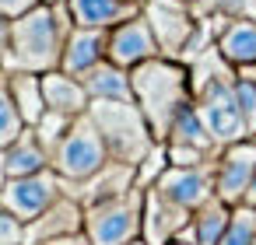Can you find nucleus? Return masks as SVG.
Returning <instances> with one entry per match:
<instances>
[{
  "instance_id": "obj_17",
  "label": "nucleus",
  "mask_w": 256,
  "mask_h": 245,
  "mask_svg": "<svg viewBox=\"0 0 256 245\" xmlns=\"http://www.w3.org/2000/svg\"><path fill=\"white\" fill-rule=\"evenodd\" d=\"M67 11L74 25L81 28H112L126 18H137L144 4H126V0H67Z\"/></svg>"
},
{
  "instance_id": "obj_41",
  "label": "nucleus",
  "mask_w": 256,
  "mask_h": 245,
  "mask_svg": "<svg viewBox=\"0 0 256 245\" xmlns=\"http://www.w3.org/2000/svg\"><path fill=\"white\" fill-rule=\"evenodd\" d=\"M42 245H60V242H42Z\"/></svg>"
},
{
  "instance_id": "obj_21",
  "label": "nucleus",
  "mask_w": 256,
  "mask_h": 245,
  "mask_svg": "<svg viewBox=\"0 0 256 245\" xmlns=\"http://www.w3.org/2000/svg\"><path fill=\"white\" fill-rule=\"evenodd\" d=\"M8 88L11 98L18 105V116L25 126H36L46 116V95H42V74H25V70H11L8 74Z\"/></svg>"
},
{
  "instance_id": "obj_38",
  "label": "nucleus",
  "mask_w": 256,
  "mask_h": 245,
  "mask_svg": "<svg viewBox=\"0 0 256 245\" xmlns=\"http://www.w3.org/2000/svg\"><path fill=\"white\" fill-rule=\"evenodd\" d=\"M238 74H249V77H252V81H256V67H252V70H238Z\"/></svg>"
},
{
  "instance_id": "obj_26",
  "label": "nucleus",
  "mask_w": 256,
  "mask_h": 245,
  "mask_svg": "<svg viewBox=\"0 0 256 245\" xmlns=\"http://www.w3.org/2000/svg\"><path fill=\"white\" fill-rule=\"evenodd\" d=\"M74 119H78V116H64V112H50V109H46V116H42L32 130H36L39 144L53 154V151H56V144L67 137V130H70V123H74Z\"/></svg>"
},
{
  "instance_id": "obj_37",
  "label": "nucleus",
  "mask_w": 256,
  "mask_h": 245,
  "mask_svg": "<svg viewBox=\"0 0 256 245\" xmlns=\"http://www.w3.org/2000/svg\"><path fill=\"white\" fill-rule=\"evenodd\" d=\"M179 4H186V7H196V4H200V0H179Z\"/></svg>"
},
{
  "instance_id": "obj_29",
  "label": "nucleus",
  "mask_w": 256,
  "mask_h": 245,
  "mask_svg": "<svg viewBox=\"0 0 256 245\" xmlns=\"http://www.w3.org/2000/svg\"><path fill=\"white\" fill-rule=\"evenodd\" d=\"M165 151H168V165H179V168H186V165H204V161L218 158V154H210V151L186 147V144H165Z\"/></svg>"
},
{
  "instance_id": "obj_32",
  "label": "nucleus",
  "mask_w": 256,
  "mask_h": 245,
  "mask_svg": "<svg viewBox=\"0 0 256 245\" xmlns=\"http://www.w3.org/2000/svg\"><path fill=\"white\" fill-rule=\"evenodd\" d=\"M8 39H11V21L0 14V63H4V53H8Z\"/></svg>"
},
{
  "instance_id": "obj_10",
  "label": "nucleus",
  "mask_w": 256,
  "mask_h": 245,
  "mask_svg": "<svg viewBox=\"0 0 256 245\" xmlns=\"http://www.w3.org/2000/svg\"><path fill=\"white\" fill-rule=\"evenodd\" d=\"M154 56H162V49H158V39H154V32L148 25L144 11L137 18H126V21L109 28V60L112 63L134 70V67H140V63L154 60Z\"/></svg>"
},
{
  "instance_id": "obj_20",
  "label": "nucleus",
  "mask_w": 256,
  "mask_h": 245,
  "mask_svg": "<svg viewBox=\"0 0 256 245\" xmlns=\"http://www.w3.org/2000/svg\"><path fill=\"white\" fill-rule=\"evenodd\" d=\"M228 221H232V207L214 196L200 210H193V217L179 231V238L182 242H193V245H218L221 235H224V228H228Z\"/></svg>"
},
{
  "instance_id": "obj_14",
  "label": "nucleus",
  "mask_w": 256,
  "mask_h": 245,
  "mask_svg": "<svg viewBox=\"0 0 256 245\" xmlns=\"http://www.w3.org/2000/svg\"><path fill=\"white\" fill-rule=\"evenodd\" d=\"M193 210L165 200L154 186L144 189V224H140V238H148L151 245H168L172 238H179V231L190 224Z\"/></svg>"
},
{
  "instance_id": "obj_30",
  "label": "nucleus",
  "mask_w": 256,
  "mask_h": 245,
  "mask_svg": "<svg viewBox=\"0 0 256 245\" xmlns=\"http://www.w3.org/2000/svg\"><path fill=\"white\" fill-rule=\"evenodd\" d=\"M0 242L4 245H25V221L14 217L4 207H0Z\"/></svg>"
},
{
  "instance_id": "obj_8",
  "label": "nucleus",
  "mask_w": 256,
  "mask_h": 245,
  "mask_svg": "<svg viewBox=\"0 0 256 245\" xmlns=\"http://www.w3.org/2000/svg\"><path fill=\"white\" fill-rule=\"evenodd\" d=\"M252 175H256V137L221 147L214 158V196L224 200L228 207H238L246 200Z\"/></svg>"
},
{
  "instance_id": "obj_9",
  "label": "nucleus",
  "mask_w": 256,
  "mask_h": 245,
  "mask_svg": "<svg viewBox=\"0 0 256 245\" xmlns=\"http://www.w3.org/2000/svg\"><path fill=\"white\" fill-rule=\"evenodd\" d=\"M154 189L186 210H200L207 200H214V158L204 165H186V168L168 165L162 179L154 182Z\"/></svg>"
},
{
  "instance_id": "obj_4",
  "label": "nucleus",
  "mask_w": 256,
  "mask_h": 245,
  "mask_svg": "<svg viewBox=\"0 0 256 245\" xmlns=\"http://www.w3.org/2000/svg\"><path fill=\"white\" fill-rule=\"evenodd\" d=\"M112 158L106 151V140L95 126V119L84 112L70 123L67 137L56 144V151L50 154V168L64 179V182H84L92 179L98 168H106Z\"/></svg>"
},
{
  "instance_id": "obj_6",
  "label": "nucleus",
  "mask_w": 256,
  "mask_h": 245,
  "mask_svg": "<svg viewBox=\"0 0 256 245\" xmlns=\"http://www.w3.org/2000/svg\"><path fill=\"white\" fill-rule=\"evenodd\" d=\"M144 18L158 39L162 56L168 60H182V49L190 46L200 18L193 14V7L179 4V0H144Z\"/></svg>"
},
{
  "instance_id": "obj_40",
  "label": "nucleus",
  "mask_w": 256,
  "mask_h": 245,
  "mask_svg": "<svg viewBox=\"0 0 256 245\" xmlns=\"http://www.w3.org/2000/svg\"><path fill=\"white\" fill-rule=\"evenodd\" d=\"M126 4H144V0H126Z\"/></svg>"
},
{
  "instance_id": "obj_35",
  "label": "nucleus",
  "mask_w": 256,
  "mask_h": 245,
  "mask_svg": "<svg viewBox=\"0 0 256 245\" xmlns=\"http://www.w3.org/2000/svg\"><path fill=\"white\" fill-rule=\"evenodd\" d=\"M126 245H151V242H148V238H140V235H137V238H130V242H126Z\"/></svg>"
},
{
  "instance_id": "obj_2",
  "label": "nucleus",
  "mask_w": 256,
  "mask_h": 245,
  "mask_svg": "<svg viewBox=\"0 0 256 245\" xmlns=\"http://www.w3.org/2000/svg\"><path fill=\"white\" fill-rule=\"evenodd\" d=\"M134 81V102L140 105L151 133L158 144H165L172 119L193 102V74L186 63L168 60V56H154L140 67L130 70Z\"/></svg>"
},
{
  "instance_id": "obj_15",
  "label": "nucleus",
  "mask_w": 256,
  "mask_h": 245,
  "mask_svg": "<svg viewBox=\"0 0 256 245\" xmlns=\"http://www.w3.org/2000/svg\"><path fill=\"white\" fill-rule=\"evenodd\" d=\"M102 60H109V28H81V25H74V32H70V39L64 46L60 70H67L74 77H84Z\"/></svg>"
},
{
  "instance_id": "obj_16",
  "label": "nucleus",
  "mask_w": 256,
  "mask_h": 245,
  "mask_svg": "<svg viewBox=\"0 0 256 245\" xmlns=\"http://www.w3.org/2000/svg\"><path fill=\"white\" fill-rule=\"evenodd\" d=\"M42 95H46V109L50 112H64V116H84L88 105H92L81 77H74L67 70L42 74Z\"/></svg>"
},
{
  "instance_id": "obj_27",
  "label": "nucleus",
  "mask_w": 256,
  "mask_h": 245,
  "mask_svg": "<svg viewBox=\"0 0 256 245\" xmlns=\"http://www.w3.org/2000/svg\"><path fill=\"white\" fill-rule=\"evenodd\" d=\"M235 102H238L246 133L256 137V81L249 74H235Z\"/></svg>"
},
{
  "instance_id": "obj_12",
  "label": "nucleus",
  "mask_w": 256,
  "mask_h": 245,
  "mask_svg": "<svg viewBox=\"0 0 256 245\" xmlns=\"http://www.w3.org/2000/svg\"><path fill=\"white\" fill-rule=\"evenodd\" d=\"M134 186H137V168L123 165V161H109L106 168H98L84 182H64V193L81 200V207H95V203H106V200H116V196L130 193Z\"/></svg>"
},
{
  "instance_id": "obj_36",
  "label": "nucleus",
  "mask_w": 256,
  "mask_h": 245,
  "mask_svg": "<svg viewBox=\"0 0 256 245\" xmlns=\"http://www.w3.org/2000/svg\"><path fill=\"white\" fill-rule=\"evenodd\" d=\"M168 245H193V242H182V238H172Z\"/></svg>"
},
{
  "instance_id": "obj_42",
  "label": "nucleus",
  "mask_w": 256,
  "mask_h": 245,
  "mask_svg": "<svg viewBox=\"0 0 256 245\" xmlns=\"http://www.w3.org/2000/svg\"><path fill=\"white\" fill-rule=\"evenodd\" d=\"M0 245H4V242H0Z\"/></svg>"
},
{
  "instance_id": "obj_39",
  "label": "nucleus",
  "mask_w": 256,
  "mask_h": 245,
  "mask_svg": "<svg viewBox=\"0 0 256 245\" xmlns=\"http://www.w3.org/2000/svg\"><path fill=\"white\" fill-rule=\"evenodd\" d=\"M42 4H67V0H42Z\"/></svg>"
},
{
  "instance_id": "obj_13",
  "label": "nucleus",
  "mask_w": 256,
  "mask_h": 245,
  "mask_svg": "<svg viewBox=\"0 0 256 245\" xmlns=\"http://www.w3.org/2000/svg\"><path fill=\"white\" fill-rule=\"evenodd\" d=\"M74 231H84V207H81V200L64 193L53 207H46L36 221L25 224V245L56 242V238H67Z\"/></svg>"
},
{
  "instance_id": "obj_5",
  "label": "nucleus",
  "mask_w": 256,
  "mask_h": 245,
  "mask_svg": "<svg viewBox=\"0 0 256 245\" xmlns=\"http://www.w3.org/2000/svg\"><path fill=\"white\" fill-rule=\"evenodd\" d=\"M144 224V189L134 186L130 193L84 207V235L92 245H126L130 238L140 235Z\"/></svg>"
},
{
  "instance_id": "obj_34",
  "label": "nucleus",
  "mask_w": 256,
  "mask_h": 245,
  "mask_svg": "<svg viewBox=\"0 0 256 245\" xmlns=\"http://www.w3.org/2000/svg\"><path fill=\"white\" fill-rule=\"evenodd\" d=\"M4 182H8V175H4V154H0V189H4Z\"/></svg>"
},
{
  "instance_id": "obj_33",
  "label": "nucleus",
  "mask_w": 256,
  "mask_h": 245,
  "mask_svg": "<svg viewBox=\"0 0 256 245\" xmlns=\"http://www.w3.org/2000/svg\"><path fill=\"white\" fill-rule=\"evenodd\" d=\"M242 203L256 207V175H252V182H249V189H246V200H242Z\"/></svg>"
},
{
  "instance_id": "obj_1",
  "label": "nucleus",
  "mask_w": 256,
  "mask_h": 245,
  "mask_svg": "<svg viewBox=\"0 0 256 245\" xmlns=\"http://www.w3.org/2000/svg\"><path fill=\"white\" fill-rule=\"evenodd\" d=\"M74 32V18L67 4H39L28 14L11 21V39L0 70H25V74H50L60 70L64 46Z\"/></svg>"
},
{
  "instance_id": "obj_28",
  "label": "nucleus",
  "mask_w": 256,
  "mask_h": 245,
  "mask_svg": "<svg viewBox=\"0 0 256 245\" xmlns=\"http://www.w3.org/2000/svg\"><path fill=\"white\" fill-rule=\"evenodd\" d=\"M165 168H168V151H165V144H154V147L148 151V158L137 165V186H140V189H151V186L162 179Z\"/></svg>"
},
{
  "instance_id": "obj_3",
  "label": "nucleus",
  "mask_w": 256,
  "mask_h": 245,
  "mask_svg": "<svg viewBox=\"0 0 256 245\" xmlns=\"http://www.w3.org/2000/svg\"><path fill=\"white\" fill-rule=\"evenodd\" d=\"M88 116L95 119L112 161H123V165L137 168L148 158V151L158 144L137 102H92Z\"/></svg>"
},
{
  "instance_id": "obj_24",
  "label": "nucleus",
  "mask_w": 256,
  "mask_h": 245,
  "mask_svg": "<svg viewBox=\"0 0 256 245\" xmlns=\"http://www.w3.org/2000/svg\"><path fill=\"white\" fill-rule=\"evenodd\" d=\"M25 123L18 116V105L11 98V88H8V70H0V151H4L8 144H14L22 137Z\"/></svg>"
},
{
  "instance_id": "obj_11",
  "label": "nucleus",
  "mask_w": 256,
  "mask_h": 245,
  "mask_svg": "<svg viewBox=\"0 0 256 245\" xmlns=\"http://www.w3.org/2000/svg\"><path fill=\"white\" fill-rule=\"evenodd\" d=\"M214 28V49L232 70L256 67V18H207Z\"/></svg>"
},
{
  "instance_id": "obj_18",
  "label": "nucleus",
  "mask_w": 256,
  "mask_h": 245,
  "mask_svg": "<svg viewBox=\"0 0 256 245\" xmlns=\"http://www.w3.org/2000/svg\"><path fill=\"white\" fill-rule=\"evenodd\" d=\"M84 91L92 102H134V81H130V70L112 63V60H102L98 67H92L84 77H81Z\"/></svg>"
},
{
  "instance_id": "obj_25",
  "label": "nucleus",
  "mask_w": 256,
  "mask_h": 245,
  "mask_svg": "<svg viewBox=\"0 0 256 245\" xmlns=\"http://www.w3.org/2000/svg\"><path fill=\"white\" fill-rule=\"evenodd\" d=\"M196 18H256V0H200Z\"/></svg>"
},
{
  "instance_id": "obj_19",
  "label": "nucleus",
  "mask_w": 256,
  "mask_h": 245,
  "mask_svg": "<svg viewBox=\"0 0 256 245\" xmlns=\"http://www.w3.org/2000/svg\"><path fill=\"white\" fill-rule=\"evenodd\" d=\"M0 154H4V175L8 179H22V175H36V172L50 168V151L39 144L32 126H25L22 137L14 144H8Z\"/></svg>"
},
{
  "instance_id": "obj_23",
  "label": "nucleus",
  "mask_w": 256,
  "mask_h": 245,
  "mask_svg": "<svg viewBox=\"0 0 256 245\" xmlns=\"http://www.w3.org/2000/svg\"><path fill=\"white\" fill-rule=\"evenodd\" d=\"M218 245H256V207L249 203L232 207V221Z\"/></svg>"
},
{
  "instance_id": "obj_22",
  "label": "nucleus",
  "mask_w": 256,
  "mask_h": 245,
  "mask_svg": "<svg viewBox=\"0 0 256 245\" xmlns=\"http://www.w3.org/2000/svg\"><path fill=\"white\" fill-rule=\"evenodd\" d=\"M165 144H186V147H200V151H210V154H218V151H221V147L214 144V137H210L207 123L200 119V112H196V105H193V102H190V105L172 119V130H168Z\"/></svg>"
},
{
  "instance_id": "obj_7",
  "label": "nucleus",
  "mask_w": 256,
  "mask_h": 245,
  "mask_svg": "<svg viewBox=\"0 0 256 245\" xmlns=\"http://www.w3.org/2000/svg\"><path fill=\"white\" fill-rule=\"evenodd\" d=\"M64 196V182L53 168L36 172V175H22V179H8L0 189V207L11 210L14 217H22L25 224L36 221L46 207H53Z\"/></svg>"
},
{
  "instance_id": "obj_31",
  "label": "nucleus",
  "mask_w": 256,
  "mask_h": 245,
  "mask_svg": "<svg viewBox=\"0 0 256 245\" xmlns=\"http://www.w3.org/2000/svg\"><path fill=\"white\" fill-rule=\"evenodd\" d=\"M42 0H0V14H4L8 21H14V18H22V14H28L32 7H39Z\"/></svg>"
}]
</instances>
